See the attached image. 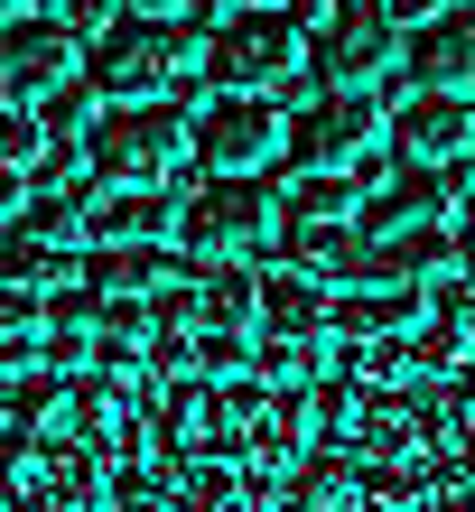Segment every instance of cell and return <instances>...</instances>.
Masks as SVG:
<instances>
[{
  "mask_svg": "<svg viewBox=\"0 0 475 512\" xmlns=\"http://www.w3.org/2000/svg\"><path fill=\"white\" fill-rule=\"evenodd\" d=\"M420 317H429L420 289H345L336 308H326V326H336L345 345H364V354H373V345H401Z\"/></svg>",
  "mask_w": 475,
  "mask_h": 512,
  "instance_id": "cell-12",
  "label": "cell"
},
{
  "mask_svg": "<svg viewBox=\"0 0 475 512\" xmlns=\"http://www.w3.org/2000/svg\"><path fill=\"white\" fill-rule=\"evenodd\" d=\"M0 280L28 289V298H56V289H75V252H47V243H28V233H0Z\"/></svg>",
  "mask_w": 475,
  "mask_h": 512,
  "instance_id": "cell-18",
  "label": "cell"
},
{
  "mask_svg": "<svg viewBox=\"0 0 475 512\" xmlns=\"http://www.w3.org/2000/svg\"><path fill=\"white\" fill-rule=\"evenodd\" d=\"M84 149H94V168L112 177V187H168L177 159L196 149V112H177V103H112Z\"/></svg>",
  "mask_w": 475,
  "mask_h": 512,
  "instance_id": "cell-3",
  "label": "cell"
},
{
  "mask_svg": "<svg viewBox=\"0 0 475 512\" xmlns=\"http://www.w3.org/2000/svg\"><path fill=\"white\" fill-rule=\"evenodd\" d=\"M103 494H112V512H168V503H177V485H168V475H150V466H122Z\"/></svg>",
  "mask_w": 475,
  "mask_h": 512,
  "instance_id": "cell-26",
  "label": "cell"
},
{
  "mask_svg": "<svg viewBox=\"0 0 475 512\" xmlns=\"http://www.w3.org/2000/svg\"><path fill=\"white\" fill-rule=\"evenodd\" d=\"M233 494H243V475H233V466H196L168 512H233Z\"/></svg>",
  "mask_w": 475,
  "mask_h": 512,
  "instance_id": "cell-25",
  "label": "cell"
},
{
  "mask_svg": "<svg viewBox=\"0 0 475 512\" xmlns=\"http://www.w3.org/2000/svg\"><path fill=\"white\" fill-rule=\"evenodd\" d=\"M299 19L289 10H224L215 38H205V84L215 94H280V84H299Z\"/></svg>",
  "mask_w": 475,
  "mask_h": 512,
  "instance_id": "cell-2",
  "label": "cell"
},
{
  "mask_svg": "<svg viewBox=\"0 0 475 512\" xmlns=\"http://www.w3.org/2000/svg\"><path fill=\"white\" fill-rule=\"evenodd\" d=\"M410 56L401 19L392 10H364V0H336L317 28V94H373V84H392V66Z\"/></svg>",
  "mask_w": 475,
  "mask_h": 512,
  "instance_id": "cell-5",
  "label": "cell"
},
{
  "mask_svg": "<svg viewBox=\"0 0 475 512\" xmlns=\"http://www.w3.org/2000/svg\"><path fill=\"white\" fill-rule=\"evenodd\" d=\"M420 224H438V168H392L354 233H364V243H392V233H420Z\"/></svg>",
  "mask_w": 475,
  "mask_h": 512,
  "instance_id": "cell-13",
  "label": "cell"
},
{
  "mask_svg": "<svg viewBox=\"0 0 475 512\" xmlns=\"http://www.w3.org/2000/svg\"><path fill=\"white\" fill-rule=\"evenodd\" d=\"M280 140H289V122H280L271 94H215L196 112V159L215 177H261L280 159Z\"/></svg>",
  "mask_w": 475,
  "mask_h": 512,
  "instance_id": "cell-8",
  "label": "cell"
},
{
  "mask_svg": "<svg viewBox=\"0 0 475 512\" xmlns=\"http://www.w3.org/2000/svg\"><path fill=\"white\" fill-rule=\"evenodd\" d=\"M47 159H56V140H47L38 112H0V187H10V177H38Z\"/></svg>",
  "mask_w": 475,
  "mask_h": 512,
  "instance_id": "cell-21",
  "label": "cell"
},
{
  "mask_svg": "<svg viewBox=\"0 0 475 512\" xmlns=\"http://www.w3.org/2000/svg\"><path fill=\"white\" fill-rule=\"evenodd\" d=\"M382 140H392V122L373 112V94H317V103H299V149H308V168H326V177H364V187H382V177H392Z\"/></svg>",
  "mask_w": 475,
  "mask_h": 512,
  "instance_id": "cell-6",
  "label": "cell"
},
{
  "mask_svg": "<svg viewBox=\"0 0 475 512\" xmlns=\"http://www.w3.org/2000/svg\"><path fill=\"white\" fill-rule=\"evenodd\" d=\"M252 373L299 391V382H317V354H308V345H280V336H261V345H252Z\"/></svg>",
  "mask_w": 475,
  "mask_h": 512,
  "instance_id": "cell-30",
  "label": "cell"
},
{
  "mask_svg": "<svg viewBox=\"0 0 475 512\" xmlns=\"http://www.w3.org/2000/svg\"><path fill=\"white\" fill-rule=\"evenodd\" d=\"M280 224H354V177L299 168V177L280 187Z\"/></svg>",
  "mask_w": 475,
  "mask_h": 512,
  "instance_id": "cell-19",
  "label": "cell"
},
{
  "mask_svg": "<svg viewBox=\"0 0 475 512\" xmlns=\"http://www.w3.org/2000/svg\"><path fill=\"white\" fill-rule=\"evenodd\" d=\"M280 252H289V270H308V280H345V261L364 252V233L354 224H280Z\"/></svg>",
  "mask_w": 475,
  "mask_h": 512,
  "instance_id": "cell-17",
  "label": "cell"
},
{
  "mask_svg": "<svg viewBox=\"0 0 475 512\" xmlns=\"http://www.w3.org/2000/svg\"><path fill=\"white\" fill-rule=\"evenodd\" d=\"M84 280H94L103 298H159L177 270H168V243H94Z\"/></svg>",
  "mask_w": 475,
  "mask_h": 512,
  "instance_id": "cell-15",
  "label": "cell"
},
{
  "mask_svg": "<svg viewBox=\"0 0 475 512\" xmlns=\"http://www.w3.org/2000/svg\"><path fill=\"white\" fill-rule=\"evenodd\" d=\"M308 419H317L326 438H354V419H364V391H354V382H317V391H308Z\"/></svg>",
  "mask_w": 475,
  "mask_h": 512,
  "instance_id": "cell-29",
  "label": "cell"
},
{
  "mask_svg": "<svg viewBox=\"0 0 475 512\" xmlns=\"http://www.w3.org/2000/svg\"><path fill=\"white\" fill-rule=\"evenodd\" d=\"M233 10H271V0H233Z\"/></svg>",
  "mask_w": 475,
  "mask_h": 512,
  "instance_id": "cell-35",
  "label": "cell"
},
{
  "mask_svg": "<svg viewBox=\"0 0 475 512\" xmlns=\"http://www.w3.org/2000/svg\"><path fill=\"white\" fill-rule=\"evenodd\" d=\"M196 326L205 336H243L252 326V280H205L196 289Z\"/></svg>",
  "mask_w": 475,
  "mask_h": 512,
  "instance_id": "cell-24",
  "label": "cell"
},
{
  "mask_svg": "<svg viewBox=\"0 0 475 512\" xmlns=\"http://www.w3.org/2000/svg\"><path fill=\"white\" fill-rule=\"evenodd\" d=\"M392 261H401V280L420 289L429 270H448V261H466V252H457V233H448V224H420V233H392Z\"/></svg>",
  "mask_w": 475,
  "mask_h": 512,
  "instance_id": "cell-23",
  "label": "cell"
},
{
  "mask_svg": "<svg viewBox=\"0 0 475 512\" xmlns=\"http://www.w3.org/2000/svg\"><path fill=\"white\" fill-rule=\"evenodd\" d=\"M94 233H103V243H168V233H177V205H168L159 187H122V196L94 215Z\"/></svg>",
  "mask_w": 475,
  "mask_h": 512,
  "instance_id": "cell-16",
  "label": "cell"
},
{
  "mask_svg": "<svg viewBox=\"0 0 475 512\" xmlns=\"http://www.w3.org/2000/svg\"><path fill=\"white\" fill-rule=\"evenodd\" d=\"M438 512H475V503H438Z\"/></svg>",
  "mask_w": 475,
  "mask_h": 512,
  "instance_id": "cell-37",
  "label": "cell"
},
{
  "mask_svg": "<svg viewBox=\"0 0 475 512\" xmlns=\"http://www.w3.org/2000/svg\"><path fill=\"white\" fill-rule=\"evenodd\" d=\"M140 19H177V0H140Z\"/></svg>",
  "mask_w": 475,
  "mask_h": 512,
  "instance_id": "cell-34",
  "label": "cell"
},
{
  "mask_svg": "<svg viewBox=\"0 0 475 512\" xmlns=\"http://www.w3.org/2000/svg\"><path fill=\"white\" fill-rule=\"evenodd\" d=\"M364 10H392L401 19V10H429V0H364Z\"/></svg>",
  "mask_w": 475,
  "mask_h": 512,
  "instance_id": "cell-33",
  "label": "cell"
},
{
  "mask_svg": "<svg viewBox=\"0 0 475 512\" xmlns=\"http://www.w3.org/2000/svg\"><path fill=\"white\" fill-rule=\"evenodd\" d=\"M38 336H47V298H28V289L0 280V345H28V354H38Z\"/></svg>",
  "mask_w": 475,
  "mask_h": 512,
  "instance_id": "cell-27",
  "label": "cell"
},
{
  "mask_svg": "<svg viewBox=\"0 0 475 512\" xmlns=\"http://www.w3.org/2000/svg\"><path fill=\"white\" fill-rule=\"evenodd\" d=\"M401 66L420 75V94H475V0H457V10H429Z\"/></svg>",
  "mask_w": 475,
  "mask_h": 512,
  "instance_id": "cell-10",
  "label": "cell"
},
{
  "mask_svg": "<svg viewBox=\"0 0 475 512\" xmlns=\"http://www.w3.org/2000/svg\"><path fill=\"white\" fill-rule=\"evenodd\" d=\"M177 243L196 261H252L280 243V196H261V177H205L177 205Z\"/></svg>",
  "mask_w": 475,
  "mask_h": 512,
  "instance_id": "cell-4",
  "label": "cell"
},
{
  "mask_svg": "<svg viewBox=\"0 0 475 512\" xmlns=\"http://www.w3.org/2000/svg\"><path fill=\"white\" fill-rule=\"evenodd\" d=\"M0 19H19V0H0Z\"/></svg>",
  "mask_w": 475,
  "mask_h": 512,
  "instance_id": "cell-36",
  "label": "cell"
},
{
  "mask_svg": "<svg viewBox=\"0 0 475 512\" xmlns=\"http://www.w3.org/2000/svg\"><path fill=\"white\" fill-rule=\"evenodd\" d=\"M205 66V38L187 19H122L94 38V94L103 103H177V84Z\"/></svg>",
  "mask_w": 475,
  "mask_h": 512,
  "instance_id": "cell-1",
  "label": "cell"
},
{
  "mask_svg": "<svg viewBox=\"0 0 475 512\" xmlns=\"http://www.w3.org/2000/svg\"><path fill=\"white\" fill-rule=\"evenodd\" d=\"M75 38L56 19H38V10H19V19H0V112H38V103H56L75 84Z\"/></svg>",
  "mask_w": 475,
  "mask_h": 512,
  "instance_id": "cell-7",
  "label": "cell"
},
{
  "mask_svg": "<svg viewBox=\"0 0 475 512\" xmlns=\"http://www.w3.org/2000/svg\"><path fill=\"white\" fill-rule=\"evenodd\" d=\"M112 10H122V0H38V19H56L66 38H112V28H122Z\"/></svg>",
  "mask_w": 475,
  "mask_h": 512,
  "instance_id": "cell-28",
  "label": "cell"
},
{
  "mask_svg": "<svg viewBox=\"0 0 475 512\" xmlns=\"http://www.w3.org/2000/svg\"><path fill=\"white\" fill-rule=\"evenodd\" d=\"M448 233H457V252H466V261H475V196H466V205H457V224H448Z\"/></svg>",
  "mask_w": 475,
  "mask_h": 512,
  "instance_id": "cell-32",
  "label": "cell"
},
{
  "mask_svg": "<svg viewBox=\"0 0 475 512\" xmlns=\"http://www.w3.org/2000/svg\"><path fill=\"white\" fill-rule=\"evenodd\" d=\"M326 308H336V289L308 280V270H289V261L252 280V326H261V336H280V345H308L317 326H326Z\"/></svg>",
  "mask_w": 475,
  "mask_h": 512,
  "instance_id": "cell-11",
  "label": "cell"
},
{
  "mask_svg": "<svg viewBox=\"0 0 475 512\" xmlns=\"http://www.w3.org/2000/svg\"><path fill=\"white\" fill-rule=\"evenodd\" d=\"M38 485H47V503H94V485H103V475H94V457H84V447H47V457H38Z\"/></svg>",
  "mask_w": 475,
  "mask_h": 512,
  "instance_id": "cell-22",
  "label": "cell"
},
{
  "mask_svg": "<svg viewBox=\"0 0 475 512\" xmlns=\"http://www.w3.org/2000/svg\"><path fill=\"white\" fill-rule=\"evenodd\" d=\"M466 149H475L466 94H410L392 112V159L401 168H466Z\"/></svg>",
  "mask_w": 475,
  "mask_h": 512,
  "instance_id": "cell-9",
  "label": "cell"
},
{
  "mask_svg": "<svg viewBox=\"0 0 475 512\" xmlns=\"http://www.w3.org/2000/svg\"><path fill=\"white\" fill-rule=\"evenodd\" d=\"M94 215H103V205L84 196V187H38V196L19 205L10 233H28V243H47V252H84V243H94Z\"/></svg>",
  "mask_w": 475,
  "mask_h": 512,
  "instance_id": "cell-14",
  "label": "cell"
},
{
  "mask_svg": "<svg viewBox=\"0 0 475 512\" xmlns=\"http://www.w3.org/2000/svg\"><path fill=\"white\" fill-rule=\"evenodd\" d=\"M243 364H252L243 336H196V345H187V373H215V382H224V373H243Z\"/></svg>",
  "mask_w": 475,
  "mask_h": 512,
  "instance_id": "cell-31",
  "label": "cell"
},
{
  "mask_svg": "<svg viewBox=\"0 0 475 512\" xmlns=\"http://www.w3.org/2000/svg\"><path fill=\"white\" fill-rule=\"evenodd\" d=\"M364 503V475L345 457H317V466H289V512H354Z\"/></svg>",
  "mask_w": 475,
  "mask_h": 512,
  "instance_id": "cell-20",
  "label": "cell"
}]
</instances>
